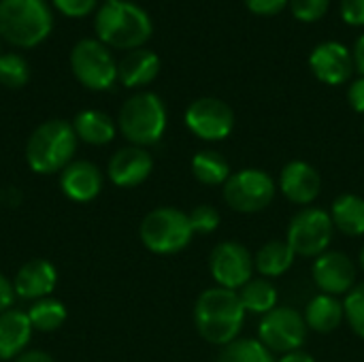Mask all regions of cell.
I'll use <instances>...</instances> for the list:
<instances>
[{"label": "cell", "mask_w": 364, "mask_h": 362, "mask_svg": "<svg viewBox=\"0 0 364 362\" xmlns=\"http://www.w3.org/2000/svg\"><path fill=\"white\" fill-rule=\"evenodd\" d=\"M245 320L239 292L228 288H207L194 303V324L198 335L211 346H228L239 339Z\"/></svg>", "instance_id": "cell-1"}, {"label": "cell", "mask_w": 364, "mask_h": 362, "mask_svg": "<svg viewBox=\"0 0 364 362\" xmlns=\"http://www.w3.org/2000/svg\"><path fill=\"white\" fill-rule=\"evenodd\" d=\"M94 30L100 43L115 49H139L154 32L149 15L134 2L107 0L94 17Z\"/></svg>", "instance_id": "cell-2"}, {"label": "cell", "mask_w": 364, "mask_h": 362, "mask_svg": "<svg viewBox=\"0 0 364 362\" xmlns=\"http://www.w3.org/2000/svg\"><path fill=\"white\" fill-rule=\"evenodd\" d=\"M77 134L66 119H49L36 126L26 143V162L38 175L62 173L77 151Z\"/></svg>", "instance_id": "cell-3"}, {"label": "cell", "mask_w": 364, "mask_h": 362, "mask_svg": "<svg viewBox=\"0 0 364 362\" xmlns=\"http://www.w3.org/2000/svg\"><path fill=\"white\" fill-rule=\"evenodd\" d=\"M53 28L47 0H0V38L30 49L41 45Z\"/></svg>", "instance_id": "cell-4"}, {"label": "cell", "mask_w": 364, "mask_h": 362, "mask_svg": "<svg viewBox=\"0 0 364 362\" xmlns=\"http://www.w3.org/2000/svg\"><path fill=\"white\" fill-rule=\"evenodd\" d=\"M166 107L162 98L154 92H139L130 96L117 115V128L136 147H147L158 143L166 130Z\"/></svg>", "instance_id": "cell-5"}, {"label": "cell", "mask_w": 364, "mask_h": 362, "mask_svg": "<svg viewBox=\"0 0 364 362\" xmlns=\"http://www.w3.org/2000/svg\"><path fill=\"white\" fill-rule=\"evenodd\" d=\"M139 237L151 254L171 256L190 245L194 230L186 211L177 207H158L143 218Z\"/></svg>", "instance_id": "cell-6"}, {"label": "cell", "mask_w": 364, "mask_h": 362, "mask_svg": "<svg viewBox=\"0 0 364 362\" xmlns=\"http://www.w3.org/2000/svg\"><path fill=\"white\" fill-rule=\"evenodd\" d=\"M277 194L275 179L262 169H241L222 186L224 203L237 213H260Z\"/></svg>", "instance_id": "cell-7"}, {"label": "cell", "mask_w": 364, "mask_h": 362, "mask_svg": "<svg viewBox=\"0 0 364 362\" xmlns=\"http://www.w3.org/2000/svg\"><path fill=\"white\" fill-rule=\"evenodd\" d=\"M75 79L94 92H105L117 81V62L109 47L98 38H81L70 51Z\"/></svg>", "instance_id": "cell-8"}, {"label": "cell", "mask_w": 364, "mask_h": 362, "mask_svg": "<svg viewBox=\"0 0 364 362\" xmlns=\"http://www.w3.org/2000/svg\"><path fill=\"white\" fill-rule=\"evenodd\" d=\"M335 235L331 213L322 207H303L292 215L286 233V241L301 258H318L328 252Z\"/></svg>", "instance_id": "cell-9"}, {"label": "cell", "mask_w": 364, "mask_h": 362, "mask_svg": "<svg viewBox=\"0 0 364 362\" xmlns=\"http://www.w3.org/2000/svg\"><path fill=\"white\" fill-rule=\"evenodd\" d=\"M307 324L303 314L292 307H275L267 316H262L258 324V339L273 354H288L303 350L307 341Z\"/></svg>", "instance_id": "cell-10"}, {"label": "cell", "mask_w": 364, "mask_h": 362, "mask_svg": "<svg viewBox=\"0 0 364 362\" xmlns=\"http://www.w3.org/2000/svg\"><path fill=\"white\" fill-rule=\"evenodd\" d=\"M183 119L194 137L211 143L228 139L235 128V111L228 102L213 96H203L194 100L186 109Z\"/></svg>", "instance_id": "cell-11"}, {"label": "cell", "mask_w": 364, "mask_h": 362, "mask_svg": "<svg viewBox=\"0 0 364 362\" xmlns=\"http://www.w3.org/2000/svg\"><path fill=\"white\" fill-rule=\"evenodd\" d=\"M209 271L220 288L237 292L254 275V256L239 241H222L209 254Z\"/></svg>", "instance_id": "cell-12"}, {"label": "cell", "mask_w": 364, "mask_h": 362, "mask_svg": "<svg viewBox=\"0 0 364 362\" xmlns=\"http://www.w3.org/2000/svg\"><path fill=\"white\" fill-rule=\"evenodd\" d=\"M311 275L322 294L341 297L348 294L356 284V265L348 254L328 250L314 260Z\"/></svg>", "instance_id": "cell-13"}, {"label": "cell", "mask_w": 364, "mask_h": 362, "mask_svg": "<svg viewBox=\"0 0 364 362\" xmlns=\"http://www.w3.org/2000/svg\"><path fill=\"white\" fill-rule=\"evenodd\" d=\"M154 171V158L145 147H136V145H128L117 149L107 166V175L111 179L113 186L117 188H136L143 181H147V177Z\"/></svg>", "instance_id": "cell-14"}, {"label": "cell", "mask_w": 364, "mask_h": 362, "mask_svg": "<svg viewBox=\"0 0 364 362\" xmlns=\"http://www.w3.org/2000/svg\"><path fill=\"white\" fill-rule=\"evenodd\" d=\"M279 192L290 203L309 207L322 192V177L314 164L305 160H292L279 173Z\"/></svg>", "instance_id": "cell-15"}, {"label": "cell", "mask_w": 364, "mask_h": 362, "mask_svg": "<svg viewBox=\"0 0 364 362\" xmlns=\"http://www.w3.org/2000/svg\"><path fill=\"white\" fill-rule=\"evenodd\" d=\"M309 66L322 83L341 85L352 77L354 55L339 41H326L311 51Z\"/></svg>", "instance_id": "cell-16"}, {"label": "cell", "mask_w": 364, "mask_h": 362, "mask_svg": "<svg viewBox=\"0 0 364 362\" xmlns=\"http://www.w3.org/2000/svg\"><path fill=\"white\" fill-rule=\"evenodd\" d=\"M58 284V271L49 260L43 258H32L21 269L17 271L13 286L15 294L26 301H41L51 297Z\"/></svg>", "instance_id": "cell-17"}, {"label": "cell", "mask_w": 364, "mask_h": 362, "mask_svg": "<svg viewBox=\"0 0 364 362\" xmlns=\"http://www.w3.org/2000/svg\"><path fill=\"white\" fill-rule=\"evenodd\" d=\"M60 188L75 203H90L102 192V173L87 160H73L60 173Z\"/></svg>", "instance_id": "cell-18"}, {"label": "cell", "mask_w": 364, "mask_h": 362, "mask_svg": "<svg viewBox=\"0 0 364 362\" xmlns=\"http://www.w3.org/2000/svg\"><path fill=\"white\" fill-rule=\"evenodd\" d=\"M32 331L34 329L26 312L9 309L0 314V361H15L19 354H23Z\"/></svg>", "instance_id": "cell-19"}, {"label": "cell", "mask_w": 364, "mask_h": 362, "mask_svg": "<svg viewBox=\"0 0 364 362\" xmlns=\"http://www.w3.org/2000/svg\"><path fill=\"white\" fill-rule=\"evenodd\" d=\"M160 73V58L151 49L139 47L128 51L117 62V79L126 87H143L149 85Z\"/></svg>", "instance_id": "cell-20"}, {"label": "cell", "mask_w": 364, "mask_h": 362, "mask_svg": "<svg viewBox=\"0 0 364 362\" xmlns=\"http://www.w3.org/2000/svg\"><path fill=\"white\" fill-rule=\"evenodd\" d=\"M303 318H305V324H307L309 331L328 335V333H335L343 324L346 309H343V303L337 297L318 294L307 303Z\"/></svg>", "instance_id": "cell-21"}, {"label": "cell", "mask_w": 364, "mask_h": 362, "mask_svg": "<svg viewBox=\"0 0 364 362\" xmlns=\"http://www.w3.org/2000/svg\"><path fill=\"white\" fill-rule=\"evenodd\" d=\"M73 128L77 139L87 145H109L117 132L113 117L96 109L79 111L73 119Z\"/></svg>", "instance_id": "cell-22"}, {"label": "cell", "mask_w": 364, "mask_h": 362, "mask_svg": "<svg viewBox=\"0 0 364 362\" xmlns=\"http://www.w3.org/2000/svg\"><path fill=\"white\" fill-rule=\"evenodd\" d=\"M294 260L296 254L292 252L288 241L273 239L254 254V271L264 280H275L286 275L292 269Z\"/></svg>", "instance_id": "cell-23"}, {"label": "cell", "mask_w": 364, "mask_h": 362, "mask_svg": "<svg viewBox=\"0 0 364 362\" xmlns=\"http://www.w3.org/2000/svg\"><path fill=\"white\" fill-rule=\"evenodd\" d=\"M331 220L346 237H364V198L358 194H339L331 207Z\"/></svg>", "instance_id": "cell-24"}, {"label": "cell", "mask_w": 364, "mask_h": 362, "mask_svg": "<svg viewBox=\"0 0 364 362\" xmlns=\"http://www.w3.org/2000/svg\"><path fill=\"white\" fill-rule=\"evenodd\" d=\"M239 292L241 305L245 309V314H254V316H267L269 312H273L277 307V288L273 286L271 280L264 277H252Z\"/></svg>", "instance_id": "cell-25"}, {"label": "cell", "mask_w": 364, "mask_h": 362, "mask_svg": "<svg viewBox=\"0 0 364 362\" xmlns=\"http://www.w3.org/2000/svg\"><path fill=\"white\" fill-rule=\"evenodd\" d=\"M192 175L203 186H224L232 171L228 160L220 151L205 149L192 158Z\"/></svg>", "instance_id": "cell-26"}, {"label": "cell", "mask_w": 364, "mask_h": 362, "mask_svg": "<svg viewBox=\"0 0 364 362\" xmlns=\"http://www.w3.org/2000/svg\"><path fill=\"white\" fill-rule=\"evenodd\" d=\"M218 362H277L275 354L260 341L239 337L220 350Z\"/></svg>", "instance_id": "cell-27"}, {"label": "cell", "mask_w": 364, "mask_h": 362, "mask_svg": "<svg viewBox=\"0 0 364 362\" xmlns=\"http://www.w3.org/2000/svg\"><path fill=\"white\" fill-rule=\"evenodd\" d=\"M28 318H30V324L34 331H41V333H51V331H58L64 320H66V307L62 301L58 299H41V301H34L32 307L26 312Z\"/></svg>", "instance_id": "cell-28"}, {"label": "cell", "mask_w": 364, "mask_h": 362, "mask_svg": "<svg viewBox=\"0 0 364 362\" xmlns=\"http://www.w3.org/2000/svg\"><path fill=\"white\" fill-rule=\"evenodd\" d=\"M30 79V66L19 53H2L0 55V83L17 90L23 87Z\"/></svg>", "instance_id": "cell-29"}, {"label": "cell", "mask_w": 364, "mask_h": 362, "mask_svg": "<svg viewBox=\"0 0 364 362\" xmlns=\"http://www.w3.org/2000/svg\"><path fill=\"white\" fill-rule=\"evenodd\" d=\"M343 309H346V320L350 324V329L364 339V284L354 286L343 301Z\"/></svg>", "instance_id": "cell-30"}, {"label": "cell", "mask_w": 364, "mask_h": 362, "mask_svg": "<svg viewBox=\"0 0 364 362\" xmlns=\"http://www.w3.org/2000/svg\"><path fill=\"white\" fill-rule=\"evenodd\" d=\"M188 218H190V226H192L194 235H211V233L218 230V226L222 222L220 211L215 207H211V205H198V207H194L188 213Z\"/></svg>", "instance_id": "cell-31"}, {"label": "cell", "mask_w": 364, "mask_h": 362, "mask_svg": "<svg viewBox=\"0 0 364 362\" xmlns=\"http://www.w3.org/2000/svg\"><path fill=\"white\" fill-rule=\"evenodd\" d=\"M331 0H290L292 15L305 23L318 21L326 15Z\"/></svg>", "instance_id": "cell-32"}, {"label": "cell", "mask_w": 364, "mask_h": 362, "mask_svg": "<svg viewBox=\"0 0 364 362\" xmlns=\"http://www.w3.org/2000/svg\"><path fill=\"white\" fill-rule=\"evenodd\" d=\"M51 4L66 17H85L96 11L98 0H51Z\"/></svg>", "instance_id": "cell-33"}, {"label": "cell", "mask_w": 364, "mask_h": 362, "mask_svg": "<svg viewBox=\"0 0 364 362\" xmlns=\"http://www.w3.org/2000/svg\"><path fill=\"white\" fill-rule=\"evenodd\" d=\"M288 2L290 0H245L247 9L254 15H262V17H271V15L282 13Z\"/></svg>", "instance_id": "cell-34"}, {"label": "cell", "mask_w": 364, "mask_h": 362, "mask_svg": "<svg viewBox=\"0 0 364 362\" xmlns=\"http://www.w3.org/2000/svg\"><path fill=\"white\" fill-rule=\"evenodd\" d=\"M341 17L350 26H364V0H341Z\"/></svg>", "instance_id": "cell-35"}, {"label": "cell", "mask_w": 364, "mask_h": 362, "mask_svg": "<svg viewBox=\"0 0 364 362\" xmlns=\"http://www.w3.org/2000/svg\"><path fill=\"white\" fill-rule=\"evenodd\" d=\"M15 286H13V282L6 277V275H2L0 273V314H4V312H9L11 309V305H13V301H15Z\"/></svg>", "instance_id": "cell-36"}, {"label": "cell", "mask_w": 364, "mask_h": 362, "mask_svg": "<svg viewBox=\"0 0 364 362\" xmlns=\"http://www.w3.org/2000/svg\"><path fill=\"white\" fill-rule=\"evenodd\" d=\"M348 100L356 113H364V77L356 79L348 90Z\"/></svg>", "instance_id": "cell-37"}, {"label": "cell", "mask_w": 364, "mask_h": 362, "mask_svg": "<svg viewBox=\"0 0 364 362\" xmlns=\"http://www.w3.org/2000/svg\"><path fill=\"white\" fill-rule=\"evenodd\" d=\"M13 362H55L47 352L43 350H26L23 354H19Z\"/></svg>", "instance_id": "cell-38"}, {"label": "cell", "mask_w": 364, "mask_h": 362, "mask_svg": "<svg viewBox=\"0 0 364 362\" xmlns=\"http://www.w3.org/2000/svg\"><path fill=\"white\" fill-rule=\"evenodd\" d=\"M277 362H316V358H314L309 352H305V350H296V352L284 354Z\"/></svg>", "instance_id": "cell-39"}, {"label": "cell", "mask_w": 364, "mask_h": 362, "mask_svg": "<svg viewBox=\"0 0 364 362\" xmlns=\"http://www.w3.org/2000/svg\"><path fill=\"white\" fill-rule=\"evenodd\" d=\"M354 66L364 77V34L356 41V47H354Z\"/></svg>", "instance_id": "cell-40"}, {"label": "cell", "mask_w": 364, "mask_h": 362, "mask_svg": "<svg viewBox=\"0 0 364 362\" xmlns=\"http://www.w3.org/2000/svg\"><path fill=\"white\" fill-rule=\"evenodd\" d=\"M360 269H363V271H364V247H363V250H360Z\"/></svg>", "instance_id": "cell-41"}, {"label": "cell", "mask_w": 364, "mask_h": 362, "mask_svg": "<svg viewBox=\"0 0 364 362\" xmlns=\"http://www.w3.org/2000/svg\"><path fill=\"white\" fill-rule=\"evenodd\" d=\"M0 49H2V38H0ZM0 55H2V51H0Z\"/></svg>", "instance_id": "cell-42"}]
</instances>
